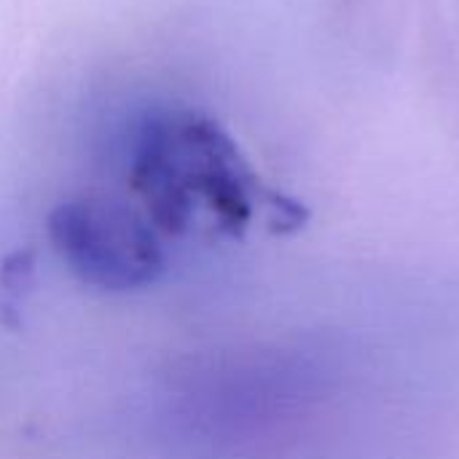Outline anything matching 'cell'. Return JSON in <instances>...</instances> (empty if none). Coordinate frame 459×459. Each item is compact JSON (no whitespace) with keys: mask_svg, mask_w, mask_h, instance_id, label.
Wrapping results in <instances>:
<instances>
[{"mask_svg":"<svg viewBox=\"0 0 459 459\" xmlns=\"http://www.w3.org/2000/svg\"><path fill=\"white\" fill-rule=\"evenodd\" d=\"M132 186L145 199L159 229L180 234L204 202L218 223L242 234L255 207L272 210L277 229L290 231L307 221V210L266 188L231 137L210 118L191 110L164 113L143 126Z\"/></svg>","mask_w":459,"mask_h":459,"instance_id":"1","label":"cell"},{"mask_svg":"<svg viewBox=\"0 0 459 459\" xmlns=\"http://www.w3.org/2000/svg\"><path fill=\"white\" fill-rule=\"evenodd\" d=\"M48 237L62 261L100 290H137L159 280L164 253L153 229L116 199H73L48 218Z\"/></svg>","mask_w":459,"mask_h":459,"instance_id":"2","label":"cell"},{"mask_svg":"<svg viewBox=\"0 0 459 459\" xmlns=\"http://www.w3.org/2000/svg\"><path fill=\"white\" fill-rule=\"evenodd\" d=\"M35 272V253L32 250H16L0 264V317L5 325H19V312L24 304V296L30 293Z\"/></svg>","mask_w":459,"mask_h":459,"instance_id":"3","label":"cell"}]
</instances>
